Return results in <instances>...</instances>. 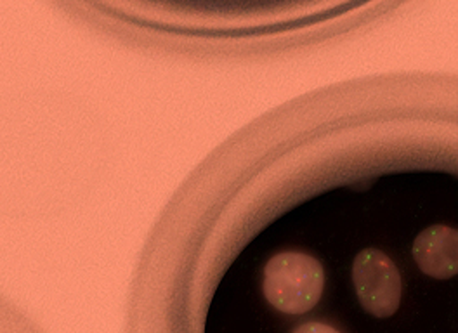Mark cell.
Returning <instances> with one entry per match:
<instances>
[{
	"label": "cell",
	"instance_id": "cell-2",
	"mask_svg": "<svg viewBox=\"0 0 458 333\" xmlns=\"http://www.w3.org/2000/svg\"><path fill=\"white\" fill-rule=\"evenodd\" d=\"M352 283L365 311L377 318L393 316L401 303L396 264L380 250H361L352 264Z\"/></svg>",
	"mask_w": 458,
	"mask_h": 333
},
{
	"label": "cell",
	"instance_id": "cell-1",
	"mask_svg": "<svg viewBox=\"0 0 458 333\" xmlns=\"http://www.w3.org/2000/svg\"><path fill=\"white\" fill-rule=\"evenodd\" d=\"M325 286L323 266L315 257L284 252L275 255L264 269V295L285 314H302L315 307Z\"/></svg>",
	"mask_w": 458,
	"mask_h": 333
},
{
	"label": "cell",
	"instance_id": "cell-3",
	"mask_svg": "<svg viewBox=\"0 0 458 333\" xmlns=\"http://www.w3.org/2000/svg\"><path fill=\"white\" fill-rule=\"evenodd\" d=\"M419 268L432 278L448 279L458 273L457 229L437 224L422 231L413 243Z\"/></svg>",
	"mask_w": 458,
	"mask_h": 333
},
{
	"label": "cell",
	"instance_id": "cell-4",
	"mask_svg": "<svg viewBox=\"0 0 458 333\" xmlns=\"http://www.w3.org/2000/svg\"><path fill=\"white\" fill-rule=\"evenodd\" d=\"M293 333H341L339 330H335L334 327L330 325H325V323H318V321H310V323H304L301 325L299 329H295Z\"/></svg>",
	"mask_w": 458,
	"mask_h": 333
}]
</instances>
